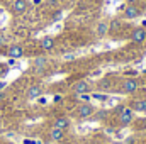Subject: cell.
Listing matches in <instances>:
<instances>
[{"label": "cell", "instance_id": "cell-4", "mask_svg": "<svg viewBox=\"0 0 146 144\" xmlns=\"http://www.w3.org/2000/svg\"><path fill=\"white\" fill-rule=\"evenodd\" d=\"M73 92L76 95H83V93H90V83L85 80H80L73 85Z\"/></svg>", "mask_w": 146, "mask_h": 144}, {"label": "cell", "instance_id": "cell-24", "mask_svg": "<svg viewBox=\"0 0 146 144\" xmlns=\"http://www.w3.org/2000/svg\"><path fill=\"white\" fill-rule=\"evenodd\" d=\"M0 144H7V143H0Z\"/></svg>", "mask_w": 146, "mask_h": 144}, {"label": "cell", "instance_id": "cell-2", "mask_svg": "<svg viewBox=\"0 0 146 144\" xmlns=\"http://www.w3.org/2000/svg\"><path fill=\"white\" fill-rule=\"evenodd\" d=\"M133 119H134V110L131 107L122 108L121 114H119V126H121V127H126V126H129V124L133 122Z\"/></svg>", "mask_w": 146, "mask_h": 144}, {"label": "cell", "instance_id": "cell-21", "mask_svg": "<svg viewBox=\"0 0 146 144\" xmlns=\"http://www.w3.org/2000/svg\"><path fill=\"white\" fill-rule=\"evenodd\" d=\"M41 144H54L53 141H44V143H41Z\"/></svg>", "mask_w": 146, "mask_h": 144}, {"label": "cell", "instance_id": "cell-19", "mask_svg": "<svg viewBox=\"0 0 146 144\" xmlns=\"http://www.w3.org/2000/svg\"><path fill=\"white\" fill-rule=\"evenodd\" d=\"M126 2H127V3H129V5H134V3H136V2H138V0H126Z\"/></svg>", "mask_w": 146, "mask_h": 144}, {"label": "cell", "instance_id": "cell-5", "mask_svg": "<svg viewBox=\"0 0 146 144\" xmlns=\"http://www.w3.org/2000/svg\"><path fill=\"white\" fill-rule=\"evenodd\" d=\"M41 95H42L41 85H31V87L27 88V92H26V98H27V100H36Z\"/></svg>", "mask_w": 146, "mask_h": 144}, {"label": "cell", "instance_id": "cell-23", "mask_svg": "<svg viewBox=\"0 0 146 144\" xmlns=\"http://www.w3.org/2000/svg\"><path fill=\"white\" fill-rule=\"evenodd\" d=\"M112 144H121V143H119V141H114V143H112Z\"/></svg>", "mask_w": 146, "mask_h": 144}, {"label": "cell", "instance_id": "cell-15", "mask_svg": "<svg viewBox=\"0 0 146 144\" xmlns=\"http://www.w3.org/2000/svg\"><path fill=\"white\" fill-rule=\"evenodd\" d=\"M107 29H109V24H107V22H100V24H99V27H97V36H99V37L106 36Z\"/></svg>", "mask_w": 146, "mask_h": 144}, {"label": "cell", "instance_id": "cell-22", "mask_svg": "<svg viewBox=\"0 0 146 144\" xmlns=\"http://www.w3.org/2000/svg\"><path fill=\"white\" fill-rule=\"evenodd\" d=\"M146 27V20H143V29Z\"/></svg>", "mask_w": 146, "mask_h": 144}, {"label": "cell", "instance_id": "cell-13", "mask_svg": "<svg viewBox=\"0 0 146 144\" xmlns=\"http://www.w3.org/2000/svg\"><path fill=\"white\" fill-rule=\"evenodd\" d=\"M68 126H70V120L66 119V117H58L54 122H53V127H56V129H68Z\"/></svg>", "mask_w": 146, "mask_h": 144}, {"label": "cell", "instance_id": "cell-17", "mask_svg": "<svg viewBox=\"0 0 146 144\" xmlns=\"http://www.w3.org/2000/svg\"><path fill=\"white\" fill-rule=\"evenodd\" d=\"M94 98H97V100H107V95H102V93H94Z\"/></svg>", "mask_w": 146, "mask_h": 144}, {"label": "cell", "instance_id": "cell-14", "mask_svg": "<svg viewBox=\"0 0 146 144\" xmlns=\"http://www.w3.org/2000/svg\"><path fill=\"white\" fill-rule=\"evenodd\" d=\"M46 65H48V59H46V58H36V59L33 61V66H34L36 71H42V70L46 68Z\"/></svg>", "mask_w": 146, "mask_h": 144}, {"label": "cell", "instance_id": "cell-3", "mask_svg": "<svg viewBox=\"0 0 146 144\" xmlns=\"http://www.w3.org/2000/svg\"><path fill=\"white\" fill-rule=\"evenodd\" d=\"M138 80L136 78H126L122 83H121V92L122 93H134L138 90Z\"/></svg>", "mask_w": 146, "mask_h": 144}, {"label": "cell", "instance_id": "cell-10", "mask_svg": "<svg viewBox=\"0 0 146 144\" xmlns=\"http://www.w3.org/2000/svg\"><path fill=\"white\" fill-rule=\"evenodd\" d=\"M49 139H51L53 143H60V141H63V139H65V131H63V129H56V127H53L51 132H49Z\"/></svg>", "mask_w": 146, "mask_h": 144}, {"label": "cell", "instance_id": "cell-12", "mask_svg": "<svg viewBox=\"0 0 146 144\" xmlns=\"http://www.w3.org/2000/svg\"><path fill=\"white\" fill-rule=\"evenodd\" d=\"M54 48V39L51 36H46L41 39V49H44V51H51Z\"/></svg>", "mask_w": 146, "mask_h": 144}, {"label": "cell", "instance_id": "cell-6", "mask_svg": "<svg viewBox=\"0 0 146 144\" xmlns=\"http://www.w3.org/2000/svg\"><path fill=\"white\" fill-rule=\"evenodd\" d=\"M7 54H9V58H12V59H19V58L24 56V48L19 46V44H12V46L7 49Z\"/></svg>", "mask_w": 146, "mask_h": 144}, {"label": "cell", "instance_id": "cell-20", "mask_svg": "<svg viewBox=\"0 0 146 144\" xmlns=\"http://www.w3.org/2000/svg\"><path fill=\"white\" fill-rule=\"evenodd\" d=\"M5 85H7V83H3V81H0V90H3V88H5Z\"/></svg>", "mask_w": 146, "mask_h": 144}, {"label": "cell", "instance_id": "cell-1", "mask_svg": "<svg viewBox=\"0 0 146 144\" xmlns=\"http://www.w3.org/2000/svg\"><path fill=\"white\" fill-rule=\"evenodd\" d=\"M95 112H97V110H95V107H94L92 104L85 102V104L78 105V108H76V117L82 119V120H83V119H90Z\"/></svg>", "mask_w": 146, "mask_h": 144}, {"label": "cell", "instance_id": "cell-16", "mask_svg": "<svg viewBox=\"0 0 146 144\" xmlns=\"http://www.w3.org/2000/svg\"><path fill=\"white\" fill-rule=\"evenodd\" d=\"M7 73H9V68H7L5 65H2V63H0V78H2V76H5Z\"/></svg>", "mask_w": 146, "mask_h": 144}, {"label": "cell", "instance_id": "cell-9", "mask_svg": "<svg viewBox=\"0 0 146 144\" xmlns=\"http://www.w3.org/2000/svg\"><path fill=\"white\" fill-rule=\"evenodd\" d=\"M27 10V0H15L12 3V12L14 14H24Z\"/></svg>", "mask_w": 146, "mask_h": 144}, {"label": "cell", "instance_id": "cell-7", "mask_svg": "<svg viewBox=\"0 0 146 144\" xmlns=\"http://www.w3.org/2000/svg\"><path fill=\"white\" fill-rule=\"evenodd\" d=\"M129 107L133 108L134 112L146 114V98H141V100H133V102L129 104Z\"/></svg>", "mask_w": 146, "mask_h": 144}, {"label": "cell", "instance_id": "cell-11", "mask_svg": "<svg viewBox=\"0 0 146 144\" xmlns=\"http://www.w3.org/2000/svg\"><path fill=\"white\" fill-rule=\"evenodd\" d=\"M131 39H133L134 42H143L146 39V31L143 27H136V29L131 32Z\"/></svg>", "mask_w": 146, "mask_h": 144}, {"label": "cell", "instance_id": "cell-8", "mask_svg": "<svg viewBox=\"0 0 146 144\" xmlns=\"http://www.w3.org/2000/svg\"><path fill=\"white\" fill-rule=\"evenodd\" d=\"M139 14H141V10L136 5H127L124 9V17L126 19H136V17H139Z\"/></svg>", "mask_w": 146, "mask_h": 144}, {"label": "cell", "instance_id": "cell-18", "mask_svg": "<svg viewBox=\"0 0 146 144\" xmlns=\"http://www.w3.org/2000/svg\"><path fill=\"white\" fill-rule=\"evenodd\" d=\"M73 58H75L73 54H65V59H68V61H72Z\"/></svg>", "mask_w": 146, "mask_h": 144}]
</instances>
